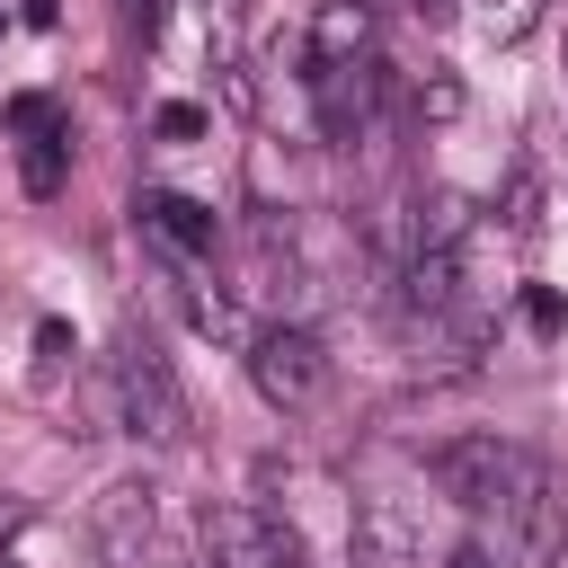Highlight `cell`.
<instances>
[{
    "label": "cell",
    "mask_w": 568,
    "mask_h": 568,
    "mask_svg": "<svg viewBox=\"0 0 568 568\" xmlns=\"http://www.w3.org/2000/svg\"><path fill=\"white\" fill-rule=\"evenodd\" d=\"M488 524H497V559L506 568H550L559 559V488H550V462L532 453V444H515V462H506V479H497V497L479 506Z\"/></svg>",
    "instance_id": "1"
},
{
    "label": "cell",
    "mask_w": 568,
    "mask_h": 568,
    "mask_svg": "<svg viewBox=\"0 0 568 568\" xmlns=\"http://www.w3.org/2000/svg\"><path fill=\"white\" fill-rule=\"evenodd\" d=\"M106 382H115V426L124 435H142V444H178L186 435V399H178V382H169V364H160V346L142 328L115 337Z\"/></svg>",
    "instance_id": "2"
},
{
    "label": "cell",
    "mask_w": 568,
    "mask_h": 568,
    "mask_svg": "<svg viewBox=\"0 0 568 568\" xmlns=\"http://www.w3.org/2000/svg\"><path fill=\"white\" fill-rule=\"evenodd\" d=\"M248 373H257V390H266L275 408H311V399L328 390V346H320L302 320H275V328L248 337Z\"/></svg>",
    "instance_id": "3"
},
{
    "label": "cell",
    "mask_w": 568,
    "mask_h": 568,
    "mask_svg": "<svg viewBox=\"0 0 568 568\" xmlns=\"http://www.w3.org/2000/svg\"><path fill=\"white\" fill-rule=\"evenodd\" d=\"M204 568H302L293 524L257 515V506H204Z\"/></svg>",
    "instance_id": "4"
},
{
    "label": "cell",
    "mask_w": 568,
    "mask_h": 568,
    "mask_svg": "<svg viewBox=\"0 0 568 568\" xmlns=\"http://www.w3.org/2000/svg\"><path fill=\"white\" fill-rule=\"evenodd\" d=\"M506 462H515V444H506V435H453V444H435V462H426V470H435V488H444L453 506H470V515H479V506L497 497Z\"/></svg>",
    "instance_id": "5"
},
{
    "label": "cell",
    "mask_w": 568,
    "mask_h": 568,
    "mask_svg": "<svg viewBox=\"0 0 568 568\" xmlns=\"http://www.w3.org/2000/svg\"><path fill=\"white\" fill-rule=\"evenodd\" d=\"M133 213H142V231H151V240H169V248H186V257H204V248H213V231H222V222H213V204L169 195V186H142V204H133Z\"/></svg>",
    "instance_id": "6"
},
{
    "label": "cell",
    "mask_w": 568,
    "mask_h": 568,
    "mask_svg": "<svg viewBox=\"0 0 568 568\" xmlns=\"http://www.w3.org/2000/svg\"><path fill=\"white\" fill-rule=\"evenodd\" d=\"M355 568H417V532L390 497H364L355 506Z\"/></svg>",
    "instance_id": "7"
},
{
    "label": "cell",
    "mask_w": 568,
    "mask_h": 568,
    "mask_svg": "<svg viewBox=\"0 0 568 568\" xmlns=\"http://www.w3.org/2000/svg\"><path fill=\"white\" fill-rule=\"evenodd\" d=\"M98 541H106V559H142L151 550V488L142 479H115L98 497Z\"/></svg>",
    "instance_id": "8"
},
{
    "label": "cell",
    "mask_w": 568,
    "mask_h": 568,
    "mask_svg": "<svg viewBox=\"0 0 568 568\" xmlns=\"http://www.w3.org/2000/svg\"><path fill=\"white\" fill-rule=\"evenodd\" d=\"M373 44V0H328L311 18V62H364Z\"/></svg>",
    "instance_id": "9"
},
{
    "label": "cell",
    "mask_w": 568,
    "mask_h": 568,
    "mask_svg": "<svg viewBox=\"0 0 568 568\" xmlns=\"http://www.w3.org/2000/svg\"><path fill=\"white\" fill-rule=\"evenodd\" d=\"M462 231H470V195L426 186V195L408 204V248H444V257H462Z\"/></svg>",
    "instance_id": "10"
},
{
    "label": "cell",
    "mask_w": 568,
    "mask_h": 568,
    "mask_svg": "<svg viewBox=\"0 0 568 568\" xmlns=\"http://www.w3.org/2000/svg\"><path fill=\"white\" fill-rule=\"evenodd\" d=\"M470 18H479L488 44H524L541 27V0H470Z\"/></svg>",
    "instance_id": "11"
},
{
    "label": "cell",
    "mask_w": 568,
    "mask_h": 568,
    "mask_svg": "<svg viewBox=\"0 0 568 568\" xmlns=\"http://www.w3.org/2000/svg\"><path fill=\"white\" fill-rule=\"evenodd\" d=\"M506 231H515V240H532V231H541V178H532V169H515V178H506Z\"/></svg>",
    "instance_id": "12"
},
{
    "label": "cell",
    "mask_w": 568,
    "mask_h": 568,
    "mask_svg": "<svg viewBox=\"0 0 568 568\" xmlns=\"http://www.w3.org/2000/svg\"><path fill=\"white\" fill-rule=\"evenodd\" d=\"M186 320H195L204 337H240V311H231V293H213V284H186Z\"/></svg>",
    "instance_id": "13"
},
{
    "label": "cell",
    "mask_w": 568,
    "mask_h": 568,
    "mask_svg": "<svg viewBox=\"0 0 568 568\" xmlns=\"http://www.w3.org/2000/svg\"><path fill=\"white\" fill-rule=\"evenodd\" d=\"M417 115H426V124H453V115H462V80H453V71H426V80H417Z\"/></svg>",
    "instance_id": "14"
},
{
    "label": "cell",
    "mask_w": 568,
    "mask_h": 568,
    "mask_svg": "<svg viewBox=\"0 0 568 568\" xmlns=\"http://www.w3.org/2000/svg\"><path fill=\"white\" fill-rule=\"evenodd\" d=\"M18 178H27V195H53V186H62V142H27Z\"/></svg>",
    "instance_id": "15"
},
{
    "label": "cell",
    "mask_w": 568,
    "mask_h": 568,
    "mask_svg": "<svg viewBox=\"0 0 568 568\" xmlns=\"http://www.w3.org/2000/svg\"><path fill=\"white\" fill-rule=\"evenodd\" d=\"M9 124H18L27 142H62V115H53V98H18V106H9Z\"/></svg>",
    "instance_id": "16"
},
{
    "label": "cell",
    "mask_w": 568,
    "mask_h": 568,
    "mask_svg": "<svg viewBox=\"0 0 568 568\" xmlns=\"http://www.w3.org/2000/svg\"><path fill=\"white\" fill-rule=\"evenodd\" d=\"M524 328H541V337H559V328H568V302H559L550 284H541V293H524Z\"/></svg>",
    "instance_id": "17"
},
{
    "label": "cell",
    "mask_w": 568,
    "mask_h": 568,
    "mask_svg": "<svg viewBox=\"0 0 568 568\" xmlns=\"http://www.w3.org/2000/svg\"><path fill=\"white\" fill-rule=\"evenodd\" d=\"M151 124H160V142H195V133H204V106H186V98H178V106H160Z\"/></svg>",
    "instance_id": "18"
},
{
    "label": "cell",
    "mask_w": 568,
    "mask_h": 568,
    "mask_svg": "<svg viewBox=\"0 0 568 568\" xmlns=\"http://www.w3.org/2000/svg\"><path fill=\"white\" fill-rule=\"evenodd\" d=\"M444 568H506V559H497V550H488V541H462V550H453V559H444Z\"/></svg>",
    "instance_id": "19"
},
{
    "label": "cell",
    "mask_w": 568,
    "mask_h": 568,
    "mask_svg": "<svg viewBox=\"0 0 568 568\" xmlns=\"http://www.w3.org/2000/svg\"><path fill=\"white\" fill-rule=\"evenodd\" d=\"M124 18H133V27L151 36V27H160V0H124Z\"/></svg>",
    "instance_id": "20"
},
{
    "label": "cell",
    "mask_w": 568,
    "mask_h": 568,
    "mask_svg": "<svg viewBox=\"0 0 568 568\" xmlns=\"http://www.w3.org/2000/svg\"><path fill=\"white\" fill-rule=\"evenodd\" d=\"M408 9H417V18H444V9H453V0H408Z\"/></svg>",
    "instance_id": "21"
},
{
    "label": "cell",
    "mask_w": 568,
    "mask_h": 568,
    "mask_svg": "<svg viewBox=\"0 0 568 568\" xmlns=\"http://www.w3.org/2000/svg\"><path fill=\"white\" fill-rule=\"evenodd\" d=\"M9 532H18V506H0V541H9Z\"/></svg>",
    "instance_id": "22"
},
{
    "label": "cell",
    "mask_w": 568,
    "mask_h": 568,
    "mask_svg": "<svg viewBox=\"0 0 568 568\" xmlns=\"http://www.w3.org/2000/svg\"><path fill=\"white\" fill-rule=\"evenodd\" d=\"M0 568H18V559H0Z\"/></svg>",
    "instance_id": "23"
}]
</instances>
